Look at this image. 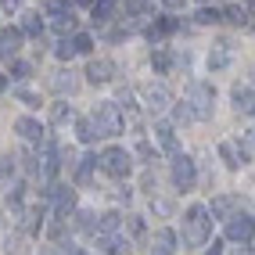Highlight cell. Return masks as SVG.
Listing matches in <instances>:
<instances>
[{
	"mask_svg": "<svg viewBox=\"0 0 255 255\" xmlns=\"http://www.w3.org/2000/svg\"><path fill=\"white\" fill-rule=\"evenodd\" d=\"M212 212L205 205H191L183 212V241L187 245H209V237H212Z\"/></svg>",
	"mask_w": 255,
	"mask_h": 255,
	"instance_id": "6da1fadb",
	"label": "cell"
},
{
	"mask_svg": "<svg viewBox=\"0 0 255 255\" xmlns=\"http://www.w3.org/2000/svg\"><path fill=\"white\" fill-rule=\"evenodd\" d=\"M187 101L194 108V119H212V108H216V87L205 79H194L187 87Z\"/></svg>",
	"mask_w": 255,
	"mask_h": 255,
	"instance_id": "7a4b0ae2",
	"label": "cell"
},
{
	"mask_svg": "<svg viewBox=\"0 0 255 255\" xmlns=\"http://www.w3.org/2000/svg\"><path fill=\"white\" fill-rule=\"evenodd\" d=\"M90 119L97 123L101 137H119V133H123V115H119V105H115V101H101Z\"/></svg>",
	"mask_w": 255,
	"mask_h": 255,
	"instance_id": "3957f363",
	"label": "cell"
},
{
	"mask_svg": "<svg viewBox=\"0 0 255 255\" xmlns=\"http://www.w3.org/2000/svg\"><path fill=\"white\" fill-rule=\"evenodd\" d=\"M101 169H105L112 180H126L129 169H133V158H129V151H123V147H108L105 155H101Z\"/></svg>",
	"mask_w": 255,
	"mask_h": 255,
	"instance_id": "277c9868",
	"label": "cell"
},
{
	"mask_svg": "<svg viewBox=\"0 0 255 255\" xmlns=\"http://www.w3.org/2000/svg\"><path fill=\"white\" fill-rule=\"evenodd\" d=\"M173 183H176V191H191L198 183V165L191 155H173Z\"/></svg>",
	"mask_w": 255,
	"mask_h": 255,
	"instance_id": "5b68a950",
	"label": "cell"
},
{
	"mask_svg": "<svg viewBox=\"0 0 255 255\" xmlns=\"http://www.w3.org/2000/svg\"><path fill=\"white\" fill-rule=\"evenodd\" d=\"M223 223H227V237H230V241H241V245L252 241V234H255V219L252 216L237 212V216H227Z\"/></svg>",
	"mask_w": 255,
	"mask_h": 255,
	"instance_id": "8992f818",
	"label": "cell"
},
{
	"mask_svg": "<svg viewBox=\"0 0 255 255\" xmlns=\"http://www.w3.org/2000/svg\"><path fill=\"white\" fill-rule=\"evenodd\" d=\"M47 201H54V209H58V216L65 219L69 212H76V191H69V187H47V194H43Z\"/></svg>",
	"mask_w": 255,
	"mask_h": 255,
	"instance_id": "52a82bcc",
	"label": "cell"
},
{
	"mask_svg": "<svg viewBox=\"0 0 255 255\" xmlns=\"http://www.w3.org/2000/svg\"><path fill=\"white\" fill-rule=\"evenodd\" d=\"M140 97H144V105H147L151 112H162V108L169 105V101H173L162 83H147V87H140Z\"/></svg>",
	"mask_w": 255,
	"mask_h": 255,
	"instance_id": "ba28073f",
	"label": "cell"
},
{
	"mask_svg": "<svg viewBox=\"0 0 255 255\" xmlns=\"http://www.w3.org/2000/svg\"><path fill=\"white\" fill-rule=\"evenodd\" d=\"M87 79L94 83V87H101V83H112V79H115V65H112L108 58L90 61V65H87Z\"/></svg>",
	"mask_w": 255,
	"mask_h": 255,
	"instance_id": "9c48e42d",
	"label": "cell"
},
{
	"mask_svg": "<svg viewBox=\"0 0 255 255\" xmlns=\"http://www.w3.org/2000/svg\"><path fill=\"white\" fill-rule=\"evenodd\" d=\"M173 65H176V54L169 47L151 50V69H155V76H169V72H173Z\"/></svg>",
	"mask_w": 255,
	"mask_h": 255,
	"instance_id": "30bf717a",
	"label": "cell"
},
{
	"mask_svg": "<svg viewBox=\"0 0 255 255\" xmlns=\"http://www.w3.org/2000/svg\"><path fill=\"white\" fill-rule=\"evenodd\" d=\"M22 36H25L22 29H4V32H0V58H14V54H18Z\"/></svg>",
	"mask_w": 255,
	"mask_h": 255,
	"instance_id": "8fae6325",
	"label": "cell"
},
{
	"mask_svg": "<svg viewBox=\"0 0 255 255\" xmlns=\"http://www.w3.org/2000/svg\"><path fill=\"white\" fill-rule=\"evenodd\" d=\"M14 133H18L22 140H40L43 137V126L32 115H22V119H14Z\"/></svg>",
	"mask_w": 255,
	"mask_h": 255,
	"instance_id": "7c38bea8",
	"label": "cell"
},
{
	"mask_svg": "<svg viewBox=\"0 0 255 255\" xmlns=\"http://www.w3.org/2000/svg\"><path fill=\"white\" fill-rule=\"evenodd\" d=\"M216 151H219V158L227 162V169H241V165H248L245 155H241V147H237V140H223Z\"/></svg>",
	"mask_w": 255,
	"mask_h": 255,
	"instance_id": "4fadbf2b",
	"label": "cell"
},
{
	"mask_svg": "<svg viewBox=\"0 0 255 255\" xmlns=\"http://www.w3.org/2000/svg\"><path fill=\"white\" fill-rule=\"evenodd\" d=\"M76 137H79V144H94L101 137V129L94 119H76Z\"/></svg>",
	"mask_w": 255,
	"mask_h": 255,
	"instance_id": "5bb4252c",
	"label": "cell"
},
{
	"mask_svg": "<svg viewBox=\"0 0 255 255\" xmlns=\"http://www.w3.org/2000/svg\"><path fill=\"white\" fill-rule=\"evenodd\" d=\"M90 22L94 25H108L112 22V0H94L90 4Z\"/></svg>",
	"mask_w": 255,
	"mask_h": 255,
	"instance_id": "9a60e30c",
	"label": "cell"
},
{
	"mask_svg": "<svg viewBox=\"0 0 255 255\" xmlns=\"http://www.w3.org/2000/svg\"><path fill=\"white\" fill-rule=\"evenodd\" d=\"M227 65H230V47H227V43L212 47V54H209V69H212V72H223Z\"/></svg>",
	"mask_w": 255,
	"mask_h": 255,
	"instance_id": "2e32d148",
	"label": "cell"
},
{
	"mask_svg": "<svg viewBox=\"0 0 255 255\" xmlns=\"http://www.w3.org/2000/svg\"><path fill=\"white\" fill-rule=\"evenodd\" d=\"M94 165H97L94 155H87L83 162H76V183H79V187H87V183L94 180Z\"/></svg>",
	"mask_w": 255,
	"mask_h": 255,
	"instance_id": "e0dca14e",
	"label": "cell"
},
{
	"mask_svg": "<svg viewBox=\"0 0 255 255\" xmlns=\"http://www.w3.org/2000/svg\"><path fill=\"white\" fill-rule=\"evenodd\" d=\"M209 212H212V219H227V216L234 212V198H230V194H219V198H212Z\"/></svg>",
	"mask_w": 255,
	"mask_h": 255,
	"instance_id": "ac0fdd59",
	"label": "cell"
},
{
	"mask_svg": "<svg viewBox=\"0 0 255 255\" xmlns=\"http://www.w3.org/2000/svg\"><path fill=\"white\" fill-rule=\"evenodd\" d=\"M155 133H158L162 151H173V155H176V133H173V126H169V123H158V126H155Z\"/></svg>",
	"mask_w": 255,
	"mask_h": 255,
	"instance_id": "d6986e66",
	"label": "cell"
},
{
	"mask_svg": "<svg viewBox=\"0 0 255 255\" xmlns=\"http://www.w3.org/2000/svg\"><path fill=\"white\" fill-rule=\"evenodd\" d=\"M155 252H162V255L176 252V234L173 230H155Z\"/></svg>",
	"mask_w": 255,
	"mask_h": 255,
	"instance_id": "ffe728a7",
	"label": "cell"
},
{
	"mask_svg": "<svg viewBox=\"0 0 255 255\" xmlns=\"http://www.w3.org/2000/svg\"><path fill=\"white\" fill-rule=\"evenodd\" d=\"M22 32H25V36H40V32H43V18H40V11H29L25 18H22Z\"/></svg>",
	"mask_w": 255,
	"mask_h": 255,
	"instance_id": "44dd1931",
	"label": "cell"
},
{
	"mask_svg": "<svg viewBox=\"0 0 255 255\" xmlns=\"http://www.w3.org/2000/svg\"><path fill=\"white\" fill-rule=\"evenodd\" d=\"M72 115H76V112H72V105H65V101H58V105L50 108V123H54V126H65V123H69Z\"/></svg>",
	"mask_w": 255,
	"mask_h": 255,
	"instance_id": "7402d4cb",
	"label": "cell"
},
{
	"mask_svg": "<svg viewBox=\"0 0 255 255\" xmlns=\"http://www.w3.org/2000/svg\"><path fill=\"white\" fill-rule=\"evenodd\" d=\"M76 87H79V79L72 72H58V79H54V90L58 94H76Z\"/></svg>",
	"mask_w": 255,
	"mask_h": 255,
	"instance_id": "603a6c76",
	"label": "cell"
},
{
	"mask_svg": "<svg viewBox=\"0 0 255 255\" xmlns=\"http://www.w3.org/2000/svg\"><path fill=\"white\" fill-rule=\"evenodd\" d=\"M194 22H198V25H216V22H223V11H216V7H198Z\"/></svg>",
	"mask_w": 255,
	"mask_h": 255,
	"instance_id": "cb8c5ba5",
	"label": "cell"
},
{
	"mask_svg": "<svg viewBox=\"0 0 255 255\" xmlns=\"http://www.w3.org/2000/svg\"><path fill=\"white\" fill-rule=\"evenodd\" d=\"M94 212H87V209H83V212H76V230H83V234H94L97 230V223H94Z\"/></svg>",
	"mask_w": 255,
	"mask_h": 255,
	"instance_id": "d4e9b609",
	"label": "cell"
},
{
	"mask_svg": "<svg viewBox=\"0 0 255 255\" xmlns=\"http://www.w3.org/2000/svg\"><path fill=\"white\" fill-rule=\"evenodd\" d=\"M126 234H129V237H144V234H147L144 216H126Z\"/></svg>",
	"mask_w": 255,
	"mask_h": 255,
	"instance_id": "484cf974",
	"label": "cell"
},
{
	"mask_svg": "<svg viewBox=\"0 0 255 255\" xmlns=\"http://www.w3.org/2000/svg\"><path fill=\"white\" fill-rule=\"evenodd\" d=\"M119 223H123V216H119V212L112 209V212H105V216H101V223H97V230H105V234H112V230H119Z\"/></svg>",
	"mask_w": 255,
	"mask_h": 255,
	"instance_id": "4316f807",
	"label": "cell"
},
{
	"mask_svg": "<svg viewBox=\"0 0 255 255\" xmlns=\"http://www.w3.org/2000/svg\"><path fill=\"white\" fill-rule=\"evenodd\" d=\"M223 22H230V25H245V22H248V11L234 4V7H227V11H223Z\"/></svg>",
	"mask_w": 255,
	"mask_h": 255,
	"instance_id": "83f0119b",
	"label": "cell"
},
{
	"mask_svg": "<svg viewBox=\"0 0 255 255\" xmlns=\"http://www.w3.org/2000/svg\"><path fill=\"white\" fill-rule=\"evenodd\" d=\"M230 101H234V108H237V112H248V101H252V90H245V87H234Z\"/></svg>",
	"mask_w": 255,
	"mask_h": 255,
	"instance_id": "f1b7e54d",
	"label": "cell"
},
{
	"mask_svg": "<svg viewBox=\"0 0 255 255\" xmlns=\"http://www.w3.org/2000/svg\"><path fill=\"white\" fill-rule=\"evenodd\" d=\"M173 119H176V123H194V108H191V101H180V105H176V112H173Z\"/></svg>",
	"mask_w": 255,
	"mask_h": 255,
	"instance_id": "f546056e",
	"label": "cell"
},
{
	"mask_svg": "<svg viewBox=\"0 0 255 255\" xmlns=\"http://www.w3.org/2000/svg\"><path fill=\"white\" fill-rule=\"evenodd\" d=\"M47 14H54V22H58V18H65V14H72V4H65V0H50Z\"/></svg>",
	"mask_w": 255,
	"mask_h": 255,
	"instance_id": "4dcf8cb0",
	"label": "cell"
},
{
	"mask_svg": "<svg viewBox=\"0 0 255 255\" xmlns=\"http://www.w3.org/2000/svg\"><path fill=\"white\" fill-rule=\"evenodd\" d=\"M72 43H76V54H90V50H94V36H90V32H79Z\"/></svg>",
	"mask_w": 255,
	"mask_h": 255,
	"instance_id": "1f68e13d",
	"label": "cell"
},
{
	"mask_svg": "<svg viewBox=\"0 0 255 255\" xmlns=\"http://www.w3.org/2000/svg\"><path fill=\"white\" fill-rule=\"evenodd\" d=\"M29 72H32V65H25V61H14L11 65V79H18V83L29 79Z\"/></svg>",
	"mask_w": 255,
	"mask_h": 255,
	"instance_id": "d6a6232c",
	"label": "cell"
},
{
	"mask_svg": "<svg viewBox=\"0 0 255 255\" xmlns=\"http://www.w3.org/2000/svg\"><path fill=\"white\" fill-rule=\"evenodd\" d=\"M14 97H18L25 108H40V97L32 94V90H14Z\"/></svg>",
	"mask_w": 255,
	"mask_h": 255,
	"instance_id": "836d02e7",
	"label": "cell"
},
{
	"mask_svg": "<svg viewBox=\"0 0 255 255\" xmlns=\"http://www.w3.org/2000/svg\"><path fill=\"white\" fill-rule=\"evenodd\" d=\"M54 54H58L61 61H69V58L76 54V43H72V40H61V43H58V50H54Z\"/></svg>",
	"mask_w": 255,
	"mask_h": 255,
	"instance_id": "e575fe53",
	"label": "cell"
},
{
	"mask_svg": "<svg viewBox=\"0 0 255 255\" xmlns=\"http://www.w3.org/2000/svg\"><path fill=\"white\" fill-rule=\"evenodd\" d=\"M151 7V0H126V14H144Z\"/></svg>",
	"mask_w": 255,
	"mask_h": 255,
	"instance_id": "d590c367",
	"label": "cell"
},
{
	"mask_svg": "<svg viewBox=\"0 0 255 255\" xmlns=\"http://www.w3.org/2000/svg\"><path fill=\"white\" fill-rule=\"evenodd\" d=\"M151 212H158V216H173V205H169L165 198H158V201H151Z\"/></svg>",
	"mask_w": 255,
	"mask_h": 255,
	"instance_id": "8d00e7d4",
	"label": "cell"
},
{
	"mask_svg": "<svg viewBox=\"0 0 255 255\" xmlns=\"http://www.w3.org/2000/svg\"><path fill=\"white\" fill-rule=\"evenodd\" d=\"M137 155H140V158H155V151H151L147 140H140V144H137Z\"/></svg>",
	"mask_w": 255,
	"mask_h": 255,
	"instance_id": "74e56055",
	"label": "cell"
},
{
	"mask_svg": "<svg viewBox=\"0 0 255 255\" xmlns=\"http://www.w3.org/2000/svg\"><path fill=\"white\" fill-rule=\"evenodd\" d=\"M22 4H25V0H0V7H4V11H22Z\"/></svg>",
	"mask_w": 255,
	"mask_h": 255,
	"instance_id": "f35d334b",
	"label": "cell"
},
{
	"mask_svg": "<svg viewBox=\"0 0 255 255\" xmlns=\"http://www.w3.org/2000/svg\"><path fill=\"white\" fill-rule=\"evenodd\" d=\"M241 144H245V147L252 151V155H255V129H248V133H245V137H241Z\"/></svg>",
	"mask_w": 255,
	"mask_h": 255,
	"instance_id": "ab89813d",
	"label": "cell"
},
{
	"mask_svg": "<svg viewBox=\"0 0 255 255\" xmlns=\"http://www.w3.org/2000/svg\"><path fill=\"white\" fill-rule=\"evenodd\" d=\"M115 198H119V201H129V198H133V191H129V187H119Z\"/></svg>",
	"mask_w": 255,
	"mask_h": 255,
	"instance_id": "60d3db41",
	"label": "cell"
},
{
	"mask_svg": "<svg viewBox=\"0 0 255 255\" xmlns=\"http://www.w3.org/2000/svg\"><path fill=\"white\" fill-rule=\"evenodd\" d=\"M162 4H165V7H169V11H180V7H183V4H187V0H162Z\"/></svg>",
	"mask_w": 255,
	"mask_h": 255,
	"instance_id": "b9f144b4",
	"label": "cell"
},
{
	"mask_svg": "<svg viewBox=\"0 0 255 255\" xmlns=\"http://www.w3.org/2000/svg\"><path fill=\"white\" fill-rule=\"evenodd\" d=\"M248 115H255V94H252V101H248Z\"/></svg>",
	"mask_w": 255,
	"mask_h": 255,
	"instance_id": "7bdbcfd3",
	"label": "cell"
},
{
	"mask_svg": "<svg viewBox=\"0 0 255 255\" xmlns=\"http://www.w3.org/2000/svg\"><path fill=\"white\" fill-rule=\"evenodd\" d=\"M4 87H7V79H4V76H0V94H4Z\"/></svg>",
	"mask_w": 255,
	"mask_h": 255,
	"instance_id": "ee69618b",
	"label": "cell"
},
{
	"mask_svg": "<svg viewBox=\"0 0 255 255\" xmlns=\"http://www.w3.org/2000/svg\"><path fill=\"white\" fill-rule=\"evenodd\" d=\"M76 4H83V7H90V4H94V0H76Z\"/></svg>",
	"mask_w": 255,
	"mask_h": 255,
	"instance_id": "f6af8a7d",
	"label": "cell"
}]
</instances>
